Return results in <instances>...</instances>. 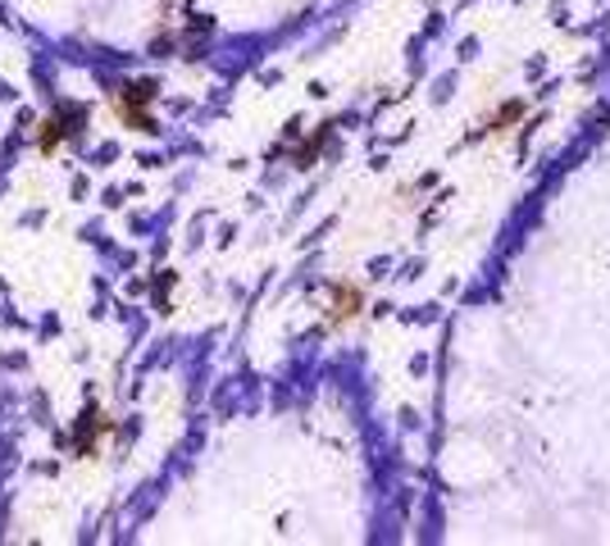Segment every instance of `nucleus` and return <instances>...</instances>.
Masks as SVG:
<instances>
[{
    "label": "nucleus",
    "instance_id": "obj_1",
    "mask_svg": "<svg viewBox=\"0 0 610 546\" xmlns=\"http://www.w3.org/2000/svg\"><path fill=\"white\" fill-rule=\"evenodd\" d=\"M146 100H150V87H129V92H123V119L137 123V128H146V123H150V119L142 114Z\"/></svg>",
    "mask_w": 610,
    "mask_h": 546
},
{
    "label": "nucleus",
    "instance_id": "obj_2",
    "mask_svg": "<svg viewBox=\"0 0 610 546\" xmlns=\"http://www.w3.org/2000/svg\"><path fill=\"white\" fill-rule=\"evenodd\" d=\"M355 305H361V292H355V288H346V292H338V301H333V324H342V319H351V315H355Z\"/></svg>",
    "mask_w": 610,
    "mask_h": 546
},
{
    "label": "nucleus",
    "instance_id": "obj_3",
    "mask_svg": "<svg viewBox=\"0 0 610 546\" xmlns=\"http://www.w3.org/2000/svg\"><path fill=\"white\" fill-rule=\"evenodd\" d=\"M60 142V123H46V133H41V150H56Z\"/></svg>",
    "mask_w": 610,
    "mask_h": 546
}]
</instances>
